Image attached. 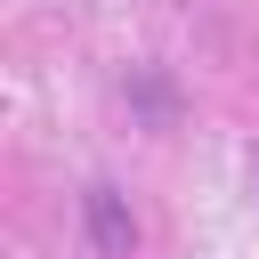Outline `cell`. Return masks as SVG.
Wrapping results in <instances>:
<instances>
[{
    "mask_svg": "<svg viewBox=\"0 0 259 259\" xmlns=\"http://www.w3.org/2000/svg\"><path fill=\"white\" fill-rule=\"evenodd\" d=\"M81 210H89V235H97V251H105V259H130V251H138V219L121 210V194H113V186H89V194H81Z\"/></svg>",
    "mask_w": 259,
    "mask_h": 259,
    "instance_id": "obj_1",
    "label": "cell"
}]
</instances>
